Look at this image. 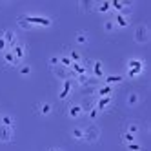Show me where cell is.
<instances>
[{"label": "cell", "mask_w": 151, "mask_h": 151, "mask_svg": "<svg viewBox=\"0 0 151 151\" xmlns=\"http://www.w3.org/2000/svg\"><path fill=\"white\" fill-rule=\"evenodd\" d=\"M82 129H84V140H86V142L95 144V142H99V140H100V127L96 126V124L91 122L89 126H86Z\"/></svg>", "instance_id": "obj_1"}, {"label": "cell", "mask_w": 151, "mask_h": 151, "mask_svg": "<svg viewBox=\"0 0 151 151\" xmlns=\"http://www.w3.org/2000/svg\"><path fill=\"white\" fill-rule=\"evenodd\" d=\"M0 35H2V38L6 40V44H7L9 47H11V46H15L17 42H18V37H17V33H15L13 29H4Z\"/></svg>", "instance_id": "obj_9"}, {"label": "cell", "mask_w": 151, "mask_h": 151, "mask_svg": "<svg viewBox=\"0 0 151 151\" xmlns=\"http://www.w3.org/2000/svg\"><path fill=\"white\" fill-rule=\"evenodd\" d=\"M53 73H55V77H57V78H60L62 82H64V80H68V78H71V71H69L68 68H64V66H57V68H53Z\"/></svg>", "instance_id": "obj_11"}, {"label": "cell", "mask_w": 151, "mask_h": 151, "mask_svg": "<svg viewBox=\"0 0 151 151\" xmlns=\"http://www.w3.org/2000/svg\"><path fill=\"white\" fill-rule=\"evenodd\" d=\"M9 51H11L13 55H15V58H17V60L22 62V60H24V57H26V53H27V47H26V44H24L22 40H18L15 46L9 47Z\"/></svg>", "instance_id": "obj_5"}, {"label": "cell", "mask_w": 151, "mask_h": 151, "mask_svg": "<svg viewBox=\"0 0 151 151\" xmlns=\"http://www.w3.org/2000/svg\"><path fill=\"white\" fill-rule=\"evenodd\" d=\"M113 22L116 27H127L129 22H131V18H129V15H124V13H116L115 18H113Z\"/></svg>", "instance_id": "obj_10"}, {"label": "cell", "mask_w": 151, "mask_h": 151, "mask_svg": "<svg viewBox=\"0 0 151 151\" xmlns=\"http://www.w3.org/2000/svg\"><path fill=\"white\" fill-rule=\"evenodd\" d=\"M133 40L137 44H147L149 42V27L146 24H140L135 27V33H133Z\"/></svg>", "instance_id": "obj_2"}, {"label": "cell", "mask_w": 151, "mask_h": 151, "mask_svg": "<svg viewBox=\"0 0 151 151\" xmlns=\"http://www.w3.org/2000/svg\"><path fill=\"white\" fill-rule=\"evenodd\" d=\"M122 140H124L126 144H131V142H135V140H137V137L131 135V133H127V131H124L122 133Z\"/></svg>", "instance_id": "obj_27"}, {"label": "cell", "mask_w": 151, "mask_h": 151, "mask_svg": "<svg viewBox=\"0 0 151 151\" xmlns=\"http://www.w3.org/2000/svg\"><path fill=\"white\" fill-rule=\"evenodd\" d=\"M118 27L115 26V22H113V18H107V20H104V31L106 33H113V31H116Z\"/></svg>", "instance_id": "obj_22"}, {"label": "cell", "mask_w": 151, "mask_h": 151, "mask_svg": "<svg viewBox=\"0 0 151 151\" xmlns=\"http://www.w3.org/2000/svg\"><path fill=\"white\" fill-rule=\"evenodd\" d=\"M71 137L75 140H84V129L82 127H73L71 129Z\"/></svg>", "instance_id": "obj_25"}, {"label": "cell", "mask_w": 151, "mask_h": 151, "mask_svg": "<svg viewBox=\"0 0 151 151\" xmlns=\"http://www.w3.org/2000/svg\"><path fill=\"white\" fill-rule=\"evenodd\" d=\"M142 71H144V62L140 60V58H131V60L127 62V77L135 78Z\"/></svg>", "instance_id": "obj_3"}, {"label": "cell", "mask_w": 151, "mask_h": 151, "mask_svg": "<svg viewBox=\"0 0 151 151\" xmlns=\"http://www.w3.org/2000/svg\"><path fill=\"white\" fill-rule=\"evenodd\" d=\"M75 40H77V44L84 46V44H88V40H89V37H88V33H86V31H78V33L75 35Z\"/></svg>", "instance_id": "obj_19"}, {"label": "cell", "mask_w": 151, "mask_h": 151, "mask_svg": "<svg viewBox=\"0 0 151 151\" xmlns=\"http://www.w3.org/2000/svg\"><path fill=\"white\" fill-rule=\"evenodd\" d=\"M4 60H6V64H7V66H15V68L22 64L20 60H17V58H15V55H13V53L9 51V49H7V51L4 53Z\"/></svg>", "instance_id": "obj_15"}, {"label": "cell", "mask_w": 151, "mask_h": 151, "mask_svg": "<svg viewBox=\"0 0 151 151\" xmlns=\"http://www.w3.org/2000/svg\"><path fill=\"white\" fill-rule=\"evenodd\" d=\"M86 113H88V116L91 118V120H96V118H99V113H100V111L96 109V107H91V109H89V111H86Z\"/></svg>", "instance_id": "obj_30"}, {"label": "cell", "mask_w": 151, "mask_h": 151, "mask_svg": "<svg viewBox=\"0 0 151 151\" xmlns=\"http://www.w3.org/2000/svg\"><path fill=\"white\" fill-rule=\"evenodd\" d=\"M73 88H75V80H73V78L64 80V82H62V88H60V91H58V99H60V100H66L68 96L71 95Z\"/></svg>", "instance_id": "obj_6"}, {"label": "cell", "mask_w": 151, "mask_h": 151, "mask_svg": "<svg viewBox=\"0 0 151 151\" xmlns=\"http://www.w3.org/2000/svg\"><path fill=\"white\" fill-rule=\"evenodd\" d=\"M111 106H113V96H100V99H96V102H95V107L100 113L102 111H109Z\"/></svg>", "instance_id": "obj_7"}, {"label": "cell", "mask_w": 151, "mask_h": 151, "mask_svg": "<svg viewBox=\"0 0 151 151\" xmlns=\"http://www.w3.org/2000/svg\"><path fill=\"white\" fill-rule=\"evenodd\" d=\"M60 66H64V68H71L73 66V62H71V58L68 57V55H64V57H60Z\"/></svg>", "instance_id": "obj_28"}, {"label": "cell", "mask_w": 151, "mask_h": 151, "mask_svg": "<svg viewBox=\"0 0 151 151\" xmlns=\"http://www.w3.org/2000/svg\"><path fill=\"white\" fill-rule=\"evenodd\" d=\"M96 11H100V13H107L111 9V2H95V7Z\"/></svg>", "instance_id": "obj_17"}, {"label": "cell", "mask_w": 151, "mask_h": 151, "mask_svg": "<svg viewBox=\"0 0 151 151\" xmlns=\"http://www.w3.org/2000/svg\"><path fill=\"white\" fill-rule=\"evenodd\" d=\"M140 104V95L137 93V91H131L127 95V106L129 107H135V106H138Z\"/></svg>", "instance_id": "obj_16"}, {"label": "cell", "mask_w": 151, "mask_h": 151, "mask_svg": "<svg viewBox=\"0 0 151 151\" xmlns=\"http://www.w3.org/2000/svg\"><path fill=\"white\" fill-rule=\"evenodd\" d=\"M37 109H38V113H40L42 116H47V115H51V111H53V106H51L49 102H40V104L37 106Z\"/></svg>", "instance_id": "obj_14"}, {"label": "cell", "mask_w": 151, "mask_h": 151, "mask_svg": "<svg viewBox=\"0 0 151 151\" xmlns=\"http://www.w3.org/2000/svg\"><path fill=\"white\" fill-rule=\"evenodd\" d=\"M51 151H60V149H51Z\"/></svg>", "instance_id": "obj_33"}, {"label": "cell", "mask_w": 151, "mask_h": 151, "mask_svg": "<svg viewBox=\"0 0 151 151\" xmlns=\"http://www.w3.org/2000/svg\"><path fill=\"white\" fill-rule=\"evenodd\" d=\"M15 133H13V127H7V126H0V142H13Z\"/></svg>", "instance_id": "obj_8"}, {"label": "cell", "mask_w": 151, "mask_h": 151, "mask_svg": "<svg viewBox=\"0 0 151 151\" xmlns=\"http://www.w3.org/2000/svg\"><path fill=\"white\" fill-rule=\"evenodd\" d=\"M0 126L13 127V126H15V118H13L11 115H2V118H0Z\"/></svg>", "instance_id": "obj_21"}, {"label": "cell", "mask_w": 151, "mask_h": 151, "mask_svg": "<svg viewBox=\"0 0 151 151\" xmlns=\"http://www.w3.org/2000/svg\"><path fill=\"white\" fill-rule=\"evenodd\" d=\"M126 147H127V151H142V146H140V142H131V144H126Z\"/></svg>", "instance_id": "obj_29"}, {"label": "cell", "mask_w": 151, "mask_h": 151, "mask_svg": "<svg viewBox=\"0 0 151 151\" xmlns=\"http://www.w3.org/2000/svg\"><path fill=\"white\" fill-rule=\"evenodd\" d=\"M17 24H18L20 27H22V29H31V27H33V26L29 24V20H27V17H26V15L18 17V18H17Z\"/></svg>", "instance_id": "obj_24"}, {"label": "cell", "mask_w": 151, "mask_h": 151, "mask_svg": "<svg viewBox=\"0 0 151 151\" xmlns=\"http://www.w3.org/2000/svg\"><path fill=\"white\" fill-rule=\"evenodd\" d=\"M80 106H82V109H84V111H89L91 107H95V100L91 99V96H86V99L80 102Z\"/></svg>", "instance_id": "obj_23"}, {"label": "cell", "mask_w": 151, "mask_h": 151, "mask_svg": "<svg viewBox=\"0 0 151 151\" xmlns=\"http://www.w3.org/2000/svg\"><path fill=\"white\" fill-rule=\"evenodd\" d=\"M82 115H84V109H82L80 104H69L68 106V116H71V118H80Z\"/></svg>", "instance_id": "obj_12"}, {"label": "cell", "mask_w": 151, "mask_h": 151, "mask_svg": "<svg viewBox=\"0 0 151 151\" xmlns=\"http://www.w3.org/2000/svg\"><path fill=\"white\" fill-rule=\"evenodd\" d=\"M49 66H51V69L57 68V66H60V57H51L49 58Z\"/></svg>", "instance_id": "obj_31"}, {"label": "cell", "mask_w": 151, "mask_h": 151, "mask_svg": "<svg viewBox=\"0 0 151 151\" xmlns=\"http://www.w3.org/2000/svg\"><path fill=\"white\" fill-rule=\"evenodd\" d=\"M126 131L137 137V135H138V131H140V124H138V122H129V124L126 126Z\"/></svg>", "instance_id": "obj_20"}, {"label": "cell", "mask_w": 151, "mask_h": 151, "mask_svg": "<svg viewBox=\"0 0 151 151\" xmlns=\"http://www.w3.org/2000/svg\"><path fill=\"white\" fill-rule=\"evenodd\" d=\"M106 84L107 86H116V84H122V77H118V75H107L106 77Z\"/></svg>", "instance_id": "obj_18"}, {"label": "cell", "mask_w": 151, "mask_h": 151, "mask_svg": "<svg viewBox=\"0 0 151 151\" xmlns=\"http://www.w3.org/2000/svg\"><path fill=\"white\" fill-rule=\"evenodd\" d=\"M7 49H9V46L6 44V40L2 38V35H0V53H6Z\"/></svg>", "instance_id": "obj_32"}, {"label": "cell", "mask_w": 151, "mask_h": 151, "mask_svg": "<svg viewBox=\"0 0 151 151\" xmlns=\"http://www.w3.org/2000/svg\"><path fill=\"white\" fill-rule=\"evenodd\" d=\"M100 96H113V88L107 86V84L100 86V88L96 89V99H100Z\"/></svg>", "instance_id": "obj_13"}, {"label": "cell", "mask_w": 151, "mask_h": 151, "mask_svg": "<svg viewBox=\"0 0 151 151\" xmlns=\"http://www.w3.org/2000/svg\"><path fill=\"white\" fill-rule=\"evenodd\" d=\"M27 17V20H29V24L31 26H40V27H49L51 24H53V20L51 18H47V17H38V15H26Z\"/></svg>", "instance_id": "obj_4"}, {"label": "cell", "mask_w": 151, "mask_h": 151, "mask_svg": "<svg viewBox=\"0 0 151 151\" xmlns=\"http://www.w3.org/2000/svg\"><path fill=\"white\" fill-rule=\"evenodd\" d=\"M18 71L22 77H27V75H31V66H27V64H20L18 66Z\"/></svg>", "instance_id": "obj_26"}]
</instances>
